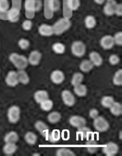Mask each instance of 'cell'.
<instances>
[{
    "mask_svg": "<svg viewBox=\"0 0 122 156\" xmlns=\"http://www.w3.org/2000/svg\"><path fill=\"white\" fill-rule=\"evenodd\" d=\"M22 29L24 30L29 31L33 27V22L30 20H26L24 22H23L22 24Z\"/></svg>",
    "mask_w": 122,
    "mask_h": 156,
    "instance_id": "cell-42",
    "label": "cell"
},
{
    "mask_svg": "<svg viewBox=\"0 0 122 156\" xmlns=\"http://www.w3.org/2000/svg\"></svg>",
    "mask_w": 122,
    "mask_h": 156,
    "instance_id": "cell-54",
    "label": "cell"
},
{
    "mask_svg": "<svg viewBox=\"0 0 122 156\" xmlns=\"http://www.w3.org/2000/svg\"><path fill=\"white\" fill-rule=\"evenodd\" d=\"M0 47H1V44H0Z\"/></svg>",
    "mask_w": 122,
    "mask_h": 156,
    "instance_id": "cell-53",
    "label": "cell"
},
{
    "mask_svg": "<svg viewBox=\"0 0 122 156\" xmlns=\"http://www.w3.org/2000/svg\"><path fill=\"white\" fill-rule=\"evenodd\" d=\"M120 58L117 55L115 54H113L111 55H110L109 58V62L110 64H111L112 66H115L119 64L120 62Z\"/></svg>",
    "mask_w": 122,
    "mask_h": 156,
    "instance_id": "cell-43",
    "label": "cell"
},
{
    "mask_svg": "<svg viewBox=\"0 0 122 156\" xmlns=\"http://www.w3.org/2000/svg\"><path fill=\"white\" fill-rule=\"evenodd\" d=\"M120 139L121 140V131L120 132Z\"/></svg>",
    "mask_w": 122,
    "mask_h": 156,
    "instance_id": "cell-50",
    "label": "cell"
},
{
    "mask_svg": "<svg viewBox=\"0 0 122 156\" xmlns=\"http://www.w3.org/2000/svg\"><path fill=\"white\" fill-rule=\"evenodd\" d=\"M92 134V132L91 129L86 126H83L78 128L77 136L81 137V139H88Z\"/></svg>",
    "mask_w": 122,
    "mask_h": 156,
    "instance_id": "cell-18",
    "label": "cell"
},
{
    "mask_svg": "<svg viewBox=\"0 0 122 156\" xmlns=\"http://www.w3.org/2000/svg\"><path fill=\"white\" fill-rule=\"evenodd\" d=\"M34 100L38 104H40L43 101L48 98V93L45 90H38L34 93Z\"/></svg>",
    "mask_w": 122,
    "mask_h": 156,
    "instance_id": "cell-19",
    "label": "cell"
},
{
    "mask_svg": "<svg viewBox=\"0 0 122 156\" xmlns=\"http://www.w3.org/2000/svg\"><path fill=\"white\" fill-rule=\"evenodd\" d=\"M94 126L99 132H104L109 128V124L104 118L102 116H97L94 119Z\"/></svg>",
    "mask_w": 122,
    "mask_h": 156,
    "instance_id": "cell-4",
    "label": "cell"
},
{
    "mask_svg": "<svg viewBox=\"0 0 122 156\" xmlns=\"http://www.w3.org/2000/svg\"><path fill=\"white\" fill-rule=\"evenodd\" d=\"M97 22L95 17L92 15H88L85 19V27L88 29H93L96 26Z\"/></svg>",
    "mask_w": 122,
    "mask_h": 156,
    "instance_id": "cell-31",
    "label": "cell"
},
{
    "mask_svg": "<svg viewBox=\"0 0 122 156\" xmlns=\"http://www.w3.org/2000/svg\"><path fill=\"white\" fill-rule=\"evenodd\" d=\"M40 107L43 111H50L53 107V102L48 98L40 103Z\"/></svg>",
    "mask_w": 122,
    "mask_h": 156,
    "instance_id": "cell-38",
    "label": "cell"
},
{
    "mask_svg": "<svg viewBox=\"0 0 122 156\" xmlns=\"http://www.w3.org/2000/svg\"><path fill=\"white\" fill-rule=\"evenodd\" d=\"M5 82L8 86L11 87H14L15 86H17L19 83L17 72L14 71L9 72L5 78Z\"/></svg>",
    "mask_w": 122,
    "mask_h": 156,
    "instance_id": "cell-9",
    "label": "cell"
},
{
    "mask_svg": "<svg viewBox=\"0 0 122 156\" xmlns=\"http://www.w3.org/2000/svg\"><path fill=\"white\" fill-rule=\"evenodd\" d=\"M109 108L111 114L114 115L118 116L122 114V105L119 102H114Z\"/></svg>",
    "mask_w": 122,
    "mask_h": 156,
    "instance_id": "cell-27",
    "label": "cell"
},
{
    "mask_svg": "<svg viewBox=\"0 0 122 156\" xmlns=\"http://www.w3.org/2000/svg\"><path fill=\"white\" fill-rule=\"evenodd\" d=\"M62 98L64 103L67 106L71 107L75 104V98L70 90H66L63 91Z\"/></svg>",
    "mask_w": 122,
    "mask_h": 156,
    "instance_id": "cell-11",
    "label": "cell"
},
{
    "mask_svg": "<svg viewBox=\"0 0 122 156\" xmlns=\"http://www.w3.org/2000/svg\"><path fill=\"white\" fill-rule=\"evenodd\" d=\"M0 73H1V69H0Z\"/></svg>",
    "mask_w": 122,
    "mask_h": 156,
    "instance_id": "cell-52",
    "label": "cell"
},
{
    "mask_svg": "<svg viewBox=\"0 0 122 156\" xmlns=\"http://www.w3.org/2000/svg\"><path fill=\"white\" fill-rule=\"evenodd\" d=\"M74 91L76 95L78 97H85L87 93V88L85 85L80 84L78 85L74 86Z\"/></svg>",
    "mask_w": 122,
    "mask_h": 156,
    "instance_id": "cell-23",
    "label": "cell"
},
{
    "mask_svg": "<svg viewBox=\"0 0 122 156\" xmlns=\"http://www.w3.org/2000/svg\"><path fill=\"white\" fill-rule=\"evenodd\" d=\"M25 140L29 145H34L37 141V136L33 132H27L25 135Z\"/></svg>",
    "mask_w": 122,
    "mask_h": 156,
    "instance_id": "cell-32",
    "label": "cell"
},
{
    "mask_svg": "<svg viewBox=\"0 0 122 156\" xmlns=\"http://www.w3.org/2000/svg\"><path fill=\"white\" fill-rule=\"evenodd\" d=\"M34 126L36 129L40 133L41 135L46 139H47L49 134V128L47 124L41 121H38L35 123Z\"/></svg>",
    "mask_w": 122,
    "mask_h": 156,
    "instance_id": "cell-14",
    "label": "cell"
},
{
    "mask_svg": "<svg viewBox=\"0 0 122 156\" xmlns=\"http://www.w3.org/2000/svg\"><path fill=\"white\" fill-rule=\"evenodd\" d=\"M87 150L90 154L96 152L99 149V145L97 141L94 140H89L86 142Z\"/></svg>",
    "mask_w": 122,
    "mask_h": 156,
    "instance_id": "cell-26",
    "label": "cell"
},
{
    "mask_svg": "<svg viewBox=\"0 0 122 156\" xmlns=\"http://www.w3.org/2000/svg\"><path fill=\"white\" fill-rule=\"evenodd\" d=\"M42 55L38 50H33L30 53L29 57L27 58L28 63L31 66H36L40 64L41 60Z\"/></svg>",
    "mask_w": 122,
    "mask_h": 156,
    "instance_id": "cell-7",
    "label": "cell"
},
{
    "mask_svg": "<svg viewBox=\"0 0 122 156\" xmlns=\"http://www.w3.org/2000/svg\"><path fill=\"white\" fill-rule=\"evenodd\" d=\"M25 10L27 13H34L36 12V0H26L24 3Z\"/></svg>",
    "mask_w": 122,
    "mask_h": 156,
    "instance_id": "cell-25",
    "label": "cell"
},
{
    "mask_svg": "<svg viewBox=\"0 0 122 156\" xmlns=\"http://www.w3.org/2000/svg\"><path fill=\"white\" fill-rule=\"evenodd\" d=\"M20 12L16 7H12L6 12L7 19L11 22H17L20 19Z\"/></svg>",
    "mask_w": 122,
    "mask_h": 156,
    "instance_id": "cell-8",
    "label": "cell"
},
{
    "mask_svg": "<svg viewBox=\"0 0 122 156\" xmlns=\"http://www.w3.org/2000/svg\"><path fill=\"white\" fill-rule=\"evenodd\" d=\"M100 44L102 48L104 50L111 49L114 45L113 37L111 35H106L103 36L100 41Z\"/></svg>",
    "mask_w": 122,
    "mask_h": 156,
    "instance_id": "cell-10",
    "label": "cell"
},
{
    "mask_svg": "<svg viewBox=\"0 0 122 156\" xmlns=\"http://www.w3.org/2000/svg\"><path fill=\"white\" fill-rule=\"evenodd\" d=\"M43 6L41 0H36V12L41 10Z\"/></svg>",
    "mask_w": 122,
    "mask_h": 156,
    "instance_id": "cell-47",
    "label": "cell"
},
{
    "mask_svg": "<svg viewBox=\"0 0 122 156\" xmlns=\"http://www.w3.org/2000/svg\"><path fill=\"white\" fill-rule=\"evenodd\" d=\"M57 156H74L75 154L69 149L66 148H60L56 152Z\"/></svg>",
    "mask_w": 122,
    "mask_h": 156,
    "instance_id": "cell-37",
    "label": "cell"
},
{
    "mask_svg": "<svg viewBox=\"0 0 122 156\" xmlns=\"http://www.w3.org/2000/svg\"><path fill=\"white\" fill-rule=\"evenodd\" d=\"M117 5L115 0H113V1H107L106 3L103 12L104 14L107 16H112L114 14V10H115V8Z\"/></svg>",
    "mask_w": 122,
    "mask_h": 156,
    "instance_id": "cell-12",
    "label": "cell"
},
{
    "mask_svg": "<svg viewBox=\"0 0 122 156\" xmlns=\"http://www.w3.org/2000/svg\"><path fill=\"white\" fill-rule=\"evenodd\" d=\"M20 109L17 105H13L10 107L8 111L7 116L9 121L11 123H16L20 119Z\"/></svg>",
    "mask_w": 122,
    "mask_h": 156,
    "instance_id": "cell-5",
    "label": "cell"
},
{
    "mask_svg": "<svg viewBox=\"0 0 122 156\" xmlns=\"http://www.w3.org/2000/svg\"><path fill=\"white\" fill-rule=\"evenodd\" d=\"M114 102V98L110 96H105L101 100V104L105 108H110Z\"/></svg>",
    "mask_w": 122,
    "mask_h": 156,
    "instance_id": "cell-36",
    "label": "cell"
},
{
    "mask_svg": "<svg viewBox=\"0 0 122 156\" xmlns=\"http://www.w3.org/2000/svg\"><path fill=\"white\" fill-rule=\"evenodd\" d=\"M61 119V115L58 112H52L48 115V120L50 123L55 124Z\"/></svg>",
    "mask_w": 122,
    "mask_h": 156,
    "instance_id": "cell-33",
    "label": "cell"
},
{
    "mask_svg": "<svg viewBox=\"0 0 122 156\" xmlns=\"http://www.w3.org/2000/svg\"><path fill=\"white\" fill-rule=\"evenodd\" d=\"M89 58L94 66L99 67L102 64L103 59L101 55L96 51H92L89 55Z\"/></svg>",
    "mask_w": 122,
    "mask_h": 156,
    "instance_id": "cell-17",
    "label": "cell"
},
{
    "mask_svg": "<svg viewBox=\"0 0 122 156\" xmlns=\"http://www.w3.org/2000/svg\"><path fill=\"white\" fill-rule=\"evenodd\" d=\"M48 6L52 12H56L59 11L60 8V0H49L48 2Z\"/></svg>",
    "mask_w": 122,
    "mask_h": 156,
    "instance_id": "cell-28",
    "label": "cell"
},
{
    "mask_svg": "<svg viewBox=\"0 0 122 156\" xmlns=\"http://www.w3.org/2000/svg\"><path fill=\"white\" fill-rule=\"evenodd\" d=\"M113 39H114V44H116L118 46L122 45V33L121 32H118L114 34Z\"/></svg>",
    "mask_w": 122,
    "mask_h": 156,
    "instance_id": "cell-44",
    "label": "cell"
},
{
    "mask_svg": "<svg viewBox=\"0 0 122 156\" xmlns=\"http://www.w3.org/2000/svg\"><path fill=\"white\" fill-rule=\"evenodd\" d=\"M114 14H116L119 17H121L122 15V5L121 3H117L115 10H114Z\"/></svg>",
    "mask_w": 122,
    "mask_h": 156,
    "instance_id": "cell-45",
    "label": "cell"
},
{
    "mask_svg": "<svg viewBox=\"0 0 122 156\" xmlns=\"http://www.w3.org/2000/svg\"><path fill=\"white\" fill-rule=\"evenodd\" d=\"M83 80V75L80 73H76L74 74L71 79V84L74 86L81 84Z\"/></svg>",
    "mask_w": 122,
    "mask_h": 156,
    "instance_id": "cell-35",
    "label": "cell"
},
{
    "mask_svg": "<svg viewBox=\"0 0 122 156\" xmlns=\"http://www.w3.org/2000/svg\"><path fill=\"white\" fill-rule=\"evenodd\" d=\"M106 1H113V0H106Z\"/></svg>",
    "mask_w": 122,
    "mask_h": 156,
    "instance_id": "cell-51",
    "label": "cell"
},
{
    "mask_svg": "<svg viewBox=\"0 0 122 156\" xmlns=\"http://www.w3.org/2000/svg\"><path fill=\"white\" fill-rule=\"evenodd\" d=\"M18 45L22 50H27L29 47L30 42L27 39L21 38L18 42Z\"/></svg>",
    "mask_w": 122,
    "mask_h": 156,
    "instance_id": "cell-41",
    "label": "cell"
},
{
    "mask_svg": "<svg viewBox=\"0 0 122 156\" xmlns=\"http://www.w3.org/2000/svg\"><path fill=\"white\" fill-rule=\"evenodd\" d=\"M94 1L98 5H102L106 2V0H94Z\"/></svg>",
    "mask_w": 122,
    "mask_h": 156,
    "instance_id": "cell-48",
    "label": "cell"
},
{
    "mask_svg": "<svg viewBox=\"0 0 122 156\" xmlns=\"http://www.w3.org/2000/svg\"><path fill=\"white\" fill-rule=\"evenodd\" d=\"M9 60L19 70H24L29 64L27 58L24 55L17 53H11L9 56Z\"/></svg>",
    "mask_w": 122,
    "mask_h": 156,
    "instance_id": "cell-2",
    "label": "cell"
},
{
    "mask_svg": "<svg viewBox=\"0 0 122 156\" xmlns=\"http://www.w3.org/2000/svg\"><path fill=\"white\" fill-rule=\"evenodd\" d=\"M71 27V22L67 18H61L53 25V34L60 35Z\"/></svg>",
    "mask_w": 122,
    "mask_h": 156,
    "instance_id": "cell-1",
    "label": "cell"
},
{
    "mask_svg": "<svg viewBox=\"0 0 122 156\" xmlns=\"http://www.w3.org/2000/svg\"><path fill=\"white\" fill-rule=\"evenodd\" d=\"M17 149V146L15 143H6L3 148V151L7 155H12Z\"/></svg>",
    "mask_w": 122,
    "mask_h": 156,
    "instance_id": "cell-20",
    "label": "cell"
},
{
    "mask_svg": "<svg viewBox=\"0 0 122 156\" xmlns=\"http://www.w3.org/2000/svg\"><path fill=\"white\" fill-rule=\"evenodd\" d=\"M94 66L90 60H83L80 65V69L84 73H88L94 68Z\"/></svg>",
    "mask_w": 122,
    "mask_h": 156,
    "instance_id": "cell-21",
    "label": "cell"
},
{
    "mask_svg": "<svg viewBox=\"0 0 122 156\" xmlns=\"http://www.w3.org/2000/svg\"><path fill=\"white\" fill-rule=\"evenodd\" d=\"M52 50L56 53L63 54L65 52V45L61 43H56L52 45Z\"/></svg>",
    "mask_w": 122,
    "mask_h": 156,
    "instance_id": "cell-34",
    "label": "cell"
},
{
    "mask_svg": "<svg viewBox=\"0 0 122 156\" xmlns=\"http://www.w3.org/2000/svg\"><path fill=\"white\" fill-rule=\"evenodd\" d=\"M80 0H67V1L68 9L71 11L77 10L80 8Z\"/></svg>",
    "mask_w": 122,
    "mask_h": 156,
    "instance_id": "cell-29",
    "label": "cell"
},
{
    "mask_svg": "<svg viewBox=\"0 0 122 156\" xmlns=\"http://www.w3.org/2000/svg\"><path fill=\"white\" fill-rule=\"evenodd\" d=\"M10 9L9 0H0V13H6Z\"/></svg>",
    "mask_w": 122,
    "mask_h": 156,
    "instance_id": "cell-40",
    "label": "cell"
},
{
    "mask_svg": "<svg viewBox=\"0 0 122 156\" xmlns=\"http://www.w3.org/2000/svg\"><path fill=\"white\" fill-rule=\"evenodd\" d=\"M17 74L19 83L24 84H27L29 83V77L24 70H19V71L17 72Z\"/></svg>",
    "mask_w": 122,
    "mask_h": 156,
    "instance_id": "cell-24",
    "label": "cell"
},
{
    "mask_svg": "<svg viewBox=\"0 0 122 156\" xmlns=\"http://www.w3.org/2000/svg\"><path fill=\"white\" fill-rule=\"evenodd\" d=\"M99 115V111L95 108L91 109L89 112V116L92 119H95Z\"/></svg>",
    "mask_w": 122,
    "mask_h": 156,
    "instance_id": "cell-46",
    "label": "cell"
},
{
    "mask_svg": "<svg viewBox=\"0 0 122 156\" xmlns=\"http://www.w3.org/2000/svg\"><path fill=\"white\" fill-rule=\"evenodd\" d=\"M113 83L117 86H121L122 84V69H118L114 74L113 77Z\"/></svg>",
    "mask_w": 122,
    "mask_h": 156,
    "instance_id": "cell-39",
    "label": "cell"
},
{
    "mask_svg": "<svg viewBox=\"0 0 122 156\" xmlns=\"http://www.w3.org/2000/svg\"><path fill=\"white\" fill-rule=\"evenodd\" d=\"M70 123L71 126L75 128H80L86 125V120L81 116L73 115L70 119Z\"/></svg>",
    "mask_w": 122,
    "mask_h": 156,
    "instance_id": "cell-13",
    "label": "cell"
},
{
    "mask_svg": "<svg viewBox=\"0 0 122 156\" xmlns=\"http://www.w3.org/2000/svg\"><path fill=\"white\" fill-rule=\"evenodd\" d=\"M50 79L53 83L59 84L64 81L65 76L63 71H60V70H55L52 73Z\"/></svg>",
    "mask_w": 122,
    "mask_h": 156,
    "instance_id": "cell-15",
    "label": "cell"
},
{
    "mask_svg": "<svg viewBox=\"0 0 122 156\" xmlns=\"http://www.w3.org/2000/svg\"><path fill=\"white\" fill-rule=\"evenodd\" d=\"M71 49L72 53L77 57H82L86 53V46L81 41L73 42Z\"/></svg>",
    "mask_w": 122,
    "mask_h": 156,
    "instance_id": "cell-3",
    "label": "cell"
},
{
    "mask_svg": "<svg viewBox=\"0 0 122 156\" xmlns=\"http://www.w3.org/2000/svg\"><path fill=\"white\" fill-rule=\"evenodd\" d=\"M33 155H36V156H37V155H38V156H39V155H40V154H37V153H36V154H33Z\"/></svg>",
    "mask_w": 122,
    "mask_h": 156,
    "instance_id": "cell-49",
    "label": "cell"
},
{
    "mask_svg": "<svg viewBox=\"0 0 122 156\" xmlns=\"http://www.w3.org/2000/svg\"><path fill=\"white\" fill-rule=\"evenodd\" d=\"M60 138V133L58 130H53L50 133H49L47 140L52 143L57 142Z\"/></svg>",
    "mask_w": 122,
    "mask_h": 156,
    "instance_id": "cell-30",
    "label": "cell"
},
{
    "mask_svg": "<svg viewBox=\"0 0 122 156\" xmlns=\"http://www.w3.org/2000/svg\"><path fill=\"white\" fill-rule=\"evenodd\" d=\"M19 140V136L16 132L10 131L5 136L4 141L5 143H16Z\"/></svg>",
    "mask_w": 122,
    "mask_h": 156,
    "instance_id": "cell-22",
    "label": "cell"
},
{
    "mask_svg": "<svg viewBox=\"0 0 122 156\" xmlns=\"http://www.w3.org/2000/svg\"><path fill=\"white\" fill-rule=\"evenodd\" d=\"M38 32L41 36L45 37H49L54 34L52 26L46 24H43L40 26L38 28Z\"/></svg>",
    "mask_w": 122,
    "mask_h": 156,
    "instance_id": "cell-16",
    "label": "cell"
},
{
    "mask_svg": "<svg viewBox=\"0 0 122 156\" xmlns=\"http://www.w3.org/2000/svg\"><path fill=\"white\" fill-rule=\"evenodd\" d=\"M102 151L108 156L115 155L118 152V146L114 142H109L103 147Z\"/></svg>",
    "mask_w": 122,
    "mask_h": 156,
    "instance_id": "cell-6",
    "label": "cell"
}]
</instances>
